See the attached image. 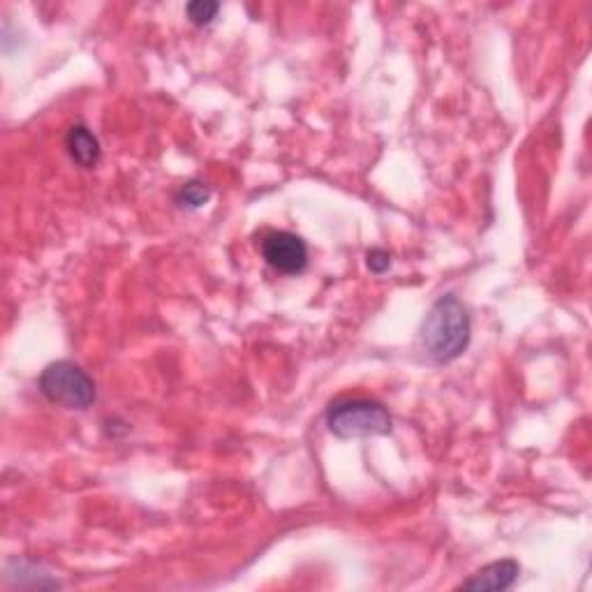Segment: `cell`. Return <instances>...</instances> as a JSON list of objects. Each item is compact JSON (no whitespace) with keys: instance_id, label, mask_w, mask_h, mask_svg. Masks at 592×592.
Returning <instances> with one entry per match:
<instances>
[{"instance_id":"6da1fadb","label":"cell","mask_w":592,"mask_h":592,"mask_svg":"<svg viewBox=\"0 0 592 592\" xmlns=\"http://www.w3.org/2000/svg\"><path fill=\"white\" fill-rule=\"evenodd\" d=\"M472 338L470 310L456 294H444L428 310L421 322L419 340L428 359L435 364H451L468 350Z\"/></svg>"},{"instance_id":"7a4b0ae2","label":"cell","mask_w":592,"mask_h":592,"mask_svg":"<svg viewBox=\"0 0 592 592\" xmlns=\"http://www.w3.org/2000/svg\"><path fill=\"white\" fill-rule=\"evenodd\" d=\"M327 426L340 440H359L389 435L394 421L382 403L370 398H340L329 405Z\"/></svg>"},{"instance_id":"3957f363","label":"cell","mask_w":592,"mask_h":592,"mask_svg":"<svg viewBox=\"0 0 592 592\" xmlns=\"http://www.w3.org/2000/svg\"><path fill=\"white\" fill-rule=\"evenodd\" d=\"M42 396L65 410H88L98 398L93 377L74 361H54L37 380Z\"/></svg>"},{"instance_id":"277c9868","label":"cell","mask_w":592,"mask_h":592,"mask_svg":"<svg viewBox=\"0 0 592 592\" xmlns=\"http://www.w3.org/2000/svg\"><path fill=\"white\" fill-rule=\"evenodd\" d=\"M264 262L285 276L303 273L308 266V246L301 236L292 232H269L262 239Z\"/></svg>"},{"instance_id":"5b68a950","label":"cell","mask_w":592,"mask_h":592,"mask_svg":"<svg viewBox=\"0 0 592 592\" xmlns=\"http://www.w3.org/2000/svg\"><path fill=\"white\" fill-rule=\"evenodd\" d=\"M518 574H521V565L512 558H505L481 567L468 581L461 583V590H507L514 586Z\"/></svg>"},{"instance_id":"8992f818","label":"cell","mask_w":592,"mask_h":592,"mask_svg":"<svg viewBox=\"0 0 592 592\" xmlns=\"http://www.w3.org/2000/svg\"><path fill=\"white\" fill-rule=\"evenodd\" d=\"M65 146H68L70 158L77 162L79 167L93 169L100 162L102 148H100L98 137H95L93 130L84 123L72 125L68 130V137H65Z\"/></svg>"},{"instance_id":"52a82bcc","label":"cell","mask_w":592,"mask_h":592,"mask_svg":"<svg viewBox=\"0 0 592 592\" xmlns=\"http://www.w3.org/2000/svg\"><path fill=\"white\" fill-rule=\"evenodd\" d=\"M5 579L17 588H61V583L51 579V574L44 569L40 562L33 560H10L7 562Z\"/></svg>"},{"instance_id":"ba28073f","label":"cell","mask_w":592,"mask_h":592,"mask_svg":"<svg viewBox=\"0 0 592 592\" xmlns=\"http://www.w3.org/2000/svg\"><path fill=\"white\" fill-rule=\"evenodd\" d=\"M209 199H211V188L202 181L183 183L179 192H176V204L188 211L202 209V206L209 204Z\"/></svg>"},{"instance_id":"9c48e42d","label":"cell","mask_w":592,"mask_h":592,"mask_svg":"<svg viewBox=\"0 0 592 592\" xmlns=\"http://www.w3.org/2000/svg\"><path fill=\"white\" fill-rule=\"evenodd\" d=\"M218 12L220 3H211V0H195V3L185 5V17L195 26H209L218 17Z\"/></svg>"},{"instance_id":"30bf717a","label":"cell","mask_w":592,"mask_h":592,"mask_svg":"<svg viewBox=\"0 0 592 592\" xmlns=\"http://www.w3.org/2000/svg\"><path fill=\"white\" fill-rule=\"evenodd\" d=\"M366 264L370 271L380 276V273H387L391 269V255L384 248H373L366 255Z\"/></svg>"}]
</instances>
